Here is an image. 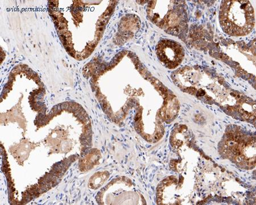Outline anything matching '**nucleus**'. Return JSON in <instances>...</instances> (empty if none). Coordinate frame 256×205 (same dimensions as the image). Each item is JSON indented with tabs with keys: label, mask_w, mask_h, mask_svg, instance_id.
<instances>
[{
	"label": "nucleus",
	"mask_w": 256,
	"mask_h": 205,
	"mask_svg": "<svg viewBox=\"0 0 256 205\" xmlns=\"http://www.w3.org/2000/svg\"><path fill=\"white\" fill-rule=\"evenodd\" d=\"M220 22L222 30L227 34L234 36L248 34L255 24L252 6L249 1H224L220 10Z\"/></svg>",
	"instance_id": "nucleus-1"
},
{
	"label": "nucleus",
	"mask_w": 256,
	"mask_h": 205,
	"mask_svg": "<svg viewBox=\"0 0 256 205\" xmlns=\"http://www.w3.org/2000/svg\"><path fill=\"white\" fill-rule=\"evenodd\" d=\"M156 52L161 62L170 69L178 66L184 56L183 47L179 43L170 40H160L156 46Z\"/></svg>",
	"instance_id": "nucleus-2"
}]
</instances>
